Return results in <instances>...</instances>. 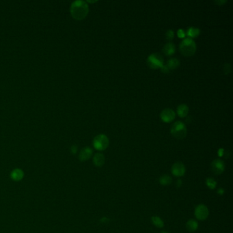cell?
<instances>
[{"label": "cell", "mask_w": 233, "mask_h": 233, "mask_svg": "<svg viewBox=\"0 0 233 233\" xmlns=\"http://www.w3.org/2000/svg\"><path fill=\"white\" fill-rule=\"evenodd\" d=\"M70 15L75 20L81 21L87 17L89 12V7L87 2L78 0L73 2L70 8Z\"/></svg>", "instance_id": "obj_1"}, {"label": "cell", "mask_w": 233, "mask_h": 233, "mask_svg": "<svg viewBox=\"0 0 233 233\" xmlns=\"http://www.w3.org/2000/svg\"><path fill=\"white\" fill-rule=\"evenodd\" d=\"M179 49L181 54L184 56H192L196 51V44L191 38H185L181 42Z\"/></svg>", "instance_id": "obj_2"}, {"label": "cell", "mask_w": 233, "mask_h": 233, "mask_svg": "<svg viewBox=\"0 0 233 233\" xmlns=\"http://www.w3.org/2000/svg\"><path fill=\"white\" fill-rule=\"evenodd\" d=\"M187 127L181 121H177L170 127V133L173 137L178 140H182L187 135Z\"/></svg>", "instance_id": "obj_3"}, {"label": "cell", "mask_w": 233, "mask_h": 233, "mask_svg": "<svg viewBox=\"0 0 233 233\" xmlns=\"http://www.w3.org/2000/svg\"><path fill=\"white\" fill-rule=\"evenodd\" d=\"M147 64L151 69H161L164 65L163 57L158 53H152L148 57Z\"/></svg>", "instance_id": "obj_4"}, {"label": "cell", "mask_w": 233, "mask_h": 233, "mask_svg": "<svg viewBox=\"0 0 233 233\" xmlns=\"http://www.w3.org/2000/svg\"><path fill=\"white\" fill-rule=\"evenodd\" d=\"M109 139L104 134H99L94 138L93 146L97 150L103 151L109 146Z\"/></svg>", "instance_id": "obj_5"}, {"label": "cell", "mask_w": 233, "mask_h": 233, "mask_svg": "<svg viewBox=\"0 0 233 233\" xmlns=\"http://www.w3.org/2000/svg\"><path fill=\"white\" fill-rule=\"evenodd\" d=\"M195 216L200 221H204L208 218L209 215V211L207 207L203 204H198L195 208Z\"/></svg>", "instance_id": "obj_6"}, {"label": "cell", "mask_w": 233, "mask_h": 233, "mask_svg": "<svg viewBox=\"0 0 233 233\" xmlns=\"http://www.w3.org/2000/svg\"><path fill=\"white\" fill-rule=\"evenodd\" d=\"M211 168L213 174L215 175H219L224 172L225 170L224 162L219 159L213 160L211 164Z\"/></svg>", "instance_id": "obj_7"}, {"label": "cell", "mask_w": 233, "mask_h": 233, "mask_svg": "<svg viewBox=\"0 0 233 233\" xmlns=\"http://www.w3.org/2000/svg\"><path fill=\"white\" fill-rule=\"evenodd\" d=\"M171 172L172 174L177 177H181L185 174L186 169L185 166H184V164L182 162L177 161L172 165Z\"/></svg>", "instance_id": "obj_8"}, {"label": "cell", "mask_w": 233, "mask_h": 233, "mask_svg": "<svg viewBox=\"0 0 233 233\" xmlns=\"http://www.w3.org/2000/svg\"><path fill=\"white\" fill-rule=\"evenodd\" d=\"M175 116V112L170 108H166V109L164 110L160 114V118L162 121L166 123H171L172 120H174Z\"/></svg>", "instance_id": "obj_9"}, {"label": "cell", "mask_w": 233, "mask_h": 233, "mask_svg": "<svg viewBox=\"0 0 233 233\" xmlns=\"http://www.w3.org/2000/svg\"><path fill=\"white\" fill-rule=\"evenodd\" d=\"M93 150L91 148L88 147V146H86V147H84L83 149H82V150L80 151L79 155V159L81 161H86L88 160L89 159H90V157L93 155Z\"/></svg>", "instance_id": "obj_10"}, {"label": "cell", "mask_w": 233, "mask_h": 233, "mask_svg": "<svg viewBox=\"0 0 233 233\" xmlns=\"http://www.w3.org/2000/svg\"><path fill=\"white\" fill-rule=\"evenodd\" d=\"M105 161V158L103 154L102 153H96L93 157V163L94 166L99 167H101L103 166Z\"/></svg>", "instance_id": "obj_11"}, {"label": "cell", "mask_w": 233, "mask_h": 233, "mask_svg": "<svg viewBox=\"0 0 233 233\" xmlns=\"http://www.w3.org/2000/svg\"><path fill=\"white\" fill-rule=\"evenodd\" d=\"M176 51L175 45L172 42L167 43L164 45L163 48V52L167 56H170L173 55Z\"/></svg>", "instance_id": "obj_12"}, {"label": "cell", "mask_w": 233, "mask_h": 233, "mask_svg": "<svg viewBox=\"0 0 233 233\" xmlns=\"http://www.w3.org/2000/svg\"><path fill=\"white\" fill-rule=\"evenodd\" d=\"M186 228L189 232H194L198 228V223L195 219H189L186 223Z\"/></svg>", "instance_id": "obj_13"}, {"label": "cell", "mask_w": 233, "mask_h": 233, "mask_svg": "<svg viewBox=\"0 0 233 233\" xmlns=\"http://www.w3.org/2000/svg\"><path fill=\"white\" fill-rule=\"evenodd\" d=\"M189 113V107L185 104H181L177 107V113L181 118H185Z\"/></svg>", "instance_id": "obj_14"}, {"label": "cell", "mask_w": 233, "mask_h": 233, "mask_svg": "<svg viewBox=\"0 0 233 233\" xmlns=\"http://www.w3.org/2000/svg\"><path fill=\"white\" fill-rule=\"evenodd\" d=\"M23 172L21 169H15L12 170L11 174H10V177H11L12 179H13L15 181H21L23 178Z\"/></svg>", "instance_id": "obj_15"}, {"label": "cell", "mask_w": 233, "mask_h": 233, "mask_svg": "<svg viewBox=\"0 0 233 233\" xmlns=\"http://www.w3.org/2000/svg\"><path fill=\"white\" fill-rule=\"evenodd\" d=\"M167 66L168 67V69L170 70H174L179 66L180 65V61L179 59L175 58H173L170 59L167 62Z\"/></svg>", "instance_id": "obj_16"}, {"label": "cell", "mask_w": 233, "mask_h": 233, "mask_svg": "<svg viewBox=\"0 0 233 233\" xmlns=\"http://www.w3.org/2000/svg\"><path fill=\"white\" fill-rule=\"evenodd\" d=\"M200 29L194 28V27H190L188 28L187 31V35L189 36V38L193 39V38H196L200 35Z\"/></svg>", "instance_id": "obj_17"}, {"label": "cell", "mask_w": 233, "mask_h": 233, "mask_svg": "<svg viewBox=\"0 0 233 233\" xmlns=\"http://www.w3.org/2000/svg\"><path fill=\"white\" fill-rule=\"evenodd\" d=\"M159 181L161 185L167 186V185H170V184L172 183V178L171 177H170L169 175L164 174L163 176H161V177H160V178H159Z\"/></svg>", "instance_id": "obj_18"}, {"label": "cell", "mask_w": 233, "mask_h": 233, "mask_svg": "<svg viewBox=\"0 0 233 233\" xmlns=\"http://www.w3.org/2000/svg\"><path fill=\"white\" fill-rule=\"evenodd\" d=\"M151 220L154 226L159 228H163L164 226V221L162 220L159 216H156V215L153 216L151 218Z\"/></svg>", "instance_id": "obj_19"}, {"label": "cell", "mask_w": 233, "mask_h": 233, "mask_svg": "<svg viewBox=\"0 0 233 233\" xmlns=\"http://www.w3.org/2000/svg\"><path fill=\"white\" fill-rule=\"evenodd\" d=\"M206 184H207V187L211 189H215L217 186V181L213 178L208 177L206 180Z\"/></svg>", "instance_id": "obj_20"}, {"label": "cell", "mask_w": 233, "mask_h": 233, "mask_svg": "<svg viewBox=\"0 0 233 233\" xmlns=\"http://www.w3.org/2000/svg\"><path fill=\"white\" fill-rule=\"evenodd\" d=\"M174 31L172 30V29H168L166 33V39L168 40H172L173 39H174Z\"/></svg>", "instance_id": "obj_21"}, {"label": "cell", "mask_w": 233, "mask_h": 233, "mask_svg": "<svg viewBox=\"0 0 233 233\" xmlns=\"http://www.w3.org/2000/svg\"><path fill=\"white\" fill-rule=\"evenodd\" d=\"M231 69H232V66H231V65H230V64L226 63V64H225L224 65L223 70H224V73L226 75L229 74V73L231 72Z\"/></svg>", "instance_id": "obj_22"}, {"label": "cell", "mask_w": 233, "mask_h": 233, "mask_svg": "<svg viewBox=\"0 0 233 233\" xmlns=\"http://www.w3.org/2000/svg\"><path fill=\"white\" fill-rule=\"evenodd\" d=\"M177 35L178 36L179 38H184L186 34L185 33V31L183 30V29H178V32H177Z\"/></svg>", "instance_id": "obj_23"}, {"label": "cell", "mask_w": 233, "mask_h": 233, "mask_svg": "<svg viewBox=\"0 0 233 233\" xmlns=\"http://www.w3.org/2000/svg\"><path fill=\"white\" fill-rule=\"evenodd\" d=\"M161 72L164 73H170V69H168V67L167 66V65H165V64L161 68Z\"/></svg>", "instance_id": "obj_24"}, {"label": "cell", "mask_w": 233, "mask_h": 233, "mask_svg": "<svg viewBox=\"0 0 233 233\" xmlns=\"http://www.w3.org/2000/svg\"><path fill=\"white\" fill-rule=\"evenodd\" d=\"M70 150H71V153L73 154H76L77 152V146L75 145H73L71 146V148H70Z\"/></svg>", "instance_id": "obj_25"}, {"label": "cell", "mask_w": 233, "mask_h": 233, "mask_svg": "<svg viewBox=\"0 0 233 233\" xmlns=\"http://www.w3.org/2000/svg\"><path fill=\"white\" fill-rule=\"evenodd\" d=\"M215 4L219 5V6H221V5H223L224 4L226 3V1H225V0H224V1H215Z\"/></svg>", "instance_id": "obj_26"}, {"label": "cell", "mask_w": 233, "mask_h": 233, "mask_svg": "<svg viewBox=\"0 0 233 233\" xmlns=\"http://www.w3.org/2000/svg\"><path fill=\"white\" fill-rule=\"evenodd\" d=\"M218 194H219V195H223V194H224V189H222V188L219 189L218 190Z\"/></svg>", "instance_id": "obj_27"}, {"label": "cell", "mask_w": 233, "mask_h": 233, "mask_svg": "<svg viewBox=\"0 0 233 233\" xmlns=\"http://www.w3.org/2000/svg\"><path fill=\"white\" fill-rule=\"evenodd\" d=\"M218 154L219 157H222V155L224 154V150L223 149H219V150L218 151Z\"/></svg>", "instance_id": "obj_28"}, {"label": "cell", "mask_w": 233, "mask_h": 233, "mask_svg": "<svg viewBox=\"0 0 233 233\" xmlns=\"http://www.w3.org/2000/svg\"><path fill=\"white\" fill-rule=\"evenodd\" d=\"M181 183H182V181H181V180H178L177 181V187H180L181 185Z\"/></svg>", "instance_id": "obj_29"}, {"label": "cell", "mask_w": 233, "mask_h": 233, "mask_svg": "<svg viewBox=\"0 0 233 233\" xmlns=\"http://www.w3.org/2000/svg\"><path fill=\"white\" fill-rule=\"evenodd\" d=\"M161 233H168L167 231H161Z\"/></svg>", "instance_id": "obj_30"}]
</instances>
